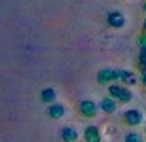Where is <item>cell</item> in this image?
I'll return each mask as SVG.
<instances>
[{
	"label": "cell",
	"instance_id": "6da1fadb",
	"mask_svg": "<svg viewBox=\"0 0 146 142\" xmlns=\"http://www.w3.org/2000/svg\"><path fill=\"white\" fill-rule=\"evenodd\" d=\"M108 97L114 98L116 102H129L133 100V93H131L129 87H125V85H119V83H112L108 85Z\"/></svg>",
	"mask_w": 146,
	"mask_h": 142
},
{
	"label": "cell",
	"instance_id": "7a4b0ae2",
	"mask_svg": "<svg viewBox=\"0 0 146 142\" xmlns=\"http://www.w3.org/2000/svg\"><path fill=\"white\" fill-rule=\"evenodd\" d=\"M99 83L103 85H110V83H116L119 80V70L118 68H101V72L97 74Z\"/></svg>",
	"mask_w": 146,
	"mask_h": 142
},
{
	"label": "cell",
	"instance_id": "3957f363",
	"mask_svg": "<svg viewBox=\"0 0 146 142\" xmlns=\"http://www.w3.org/2000/svg\"><path fill=\"white\" fill-rule=\"evenodd\" d=\"M142 120H144V114H142L141 110H137V108L125 110V114H123V121L127 123V125L137 127V125H141V123H142Z\"/></svg>",
	"mask_w": 146,
	"mask_h": 142
},
{
	"label": "cell",
	"instance_id": "277c9868",
	"mask_svg": "<svg viewBox=\"0 0 146 142\" xmlns=\"http://www.w3.org/2000/svg\"><path fill=\"white\" fill-rule=\"evenodd\" d=\"M78 110H80L82 116H86V118H95L99 112V106L95 100H89V98H86V100H82L80 104H78Z\"/></svg>",
	"mask_w": 146,
	"mask_h": 142
},
{
	"label": "cell",
	"instance_id": "5b68a950",
	"mask_svg": "<svg viewBox=\"0 0 146 142\" xmlns=\"http://www.w3.org/2000/svg\"><path fill=\"white\" fill-rule=\"evenodd\" d=\"M84 140H86V142H103V138H101V131H99L95 125L86 127V133H84Z\"/></svg>",
	"mask_w": 146,
	"mask_h": 142
},
{
	"label": "cell",
	"instance_id": "8992f818",
	"mask_svg": "<svg viewBox=\"0 0 146 142\" xmlns=\"http://www.w3.org/2000/svg\"><path fill=\"white\" fill-rule=\"evenodd\" d=\"M108 25L112 28H121L125 25V17L119 11H110L108 13Z\"/></svg>",
	"mask_w": 146,
	"mask_h": 142
},
{
	"label": "cell",
	"instance_id": "52a82bcc",
	"mask_svg": "<svg viewBox=\"0 0 146 142\" xmlns=\"http://www.w3.org/2000/svg\"><path fill=\"white\" fill-rule=\"evenodd\" d=\"M118 82H123L125 87H129V85H137V83H139V78L129 70H119V80Z\"/></svg>",
	"mask_w": 146,
	"mask_h": 142
},
{
	"label": "cell",
	"instance_id": "ba28073f",
	"mask_svg": "<svg viewBox=\"0 0 146 142\" xmlns=\"http://www.w3.org/2000/svg\"><path fill=\"white\" fill-rule=\"evenodd\" d=\"M101 108H103V112H106V114H112V112H116V108H118V102H116L114 98L106 97V98H103Z\"/></svg>",
	"mask_w": 146,
	"mask_h": 142
},
{
	"label": "cell",
	"instance_id": "9c48e42d",
	"mask_svg": "<svg viewBox=\"0 0 146 142\" xmlns=\"http://www.w3.org/2000/svg\"><path fill=\"white\" fill-rule=\"evenodd\" d=\"M65 112H66V110H65V106H63V104H51V106L48 108V114L51 116V118H55V120H57V118H61Z\"/></svg>",
	"mask_w": 146,
	"mask_h": 142
},
{
	"label": "cell",
	"instance_id": "30bf717a",
	"mask_svg": "<svg viewBox=\"0 0 146 142\" xmlns=\"http://www.w3.org/2000/svg\"><path fill=\"white\" fill-rule=\"evenodd\" d=\"M78 138V133H76L74 127H65L63 129V140L65 142H76Z\"/></svg>",
	"mask_w": 146,
	"mask_h": 142
},
{
	"label": "cell",
	"instance_id": "8fae6325",
	"mask_svg": "<svg viewBox=\"0 0 146 142\" xmlns=\"http://www.w3.org/2000/svg\"><path fill=\"white\" fill-rule=\"evenodd\" d=\"M42 100H44V102H49V104H51L55 100V91H53V89H46V91L42 93Z\"/></svg>",
	"mask_w": 146,
	"mask_h": 142
},
{
	"label": "cell",
	"instance_id": "7c38bea8",
	"mask_svg": "<svg viewBox=\"0 0 146 142\" xmlns=\"http://www.w3.org/2000/svg\"><path fill=\"white\" fill-rule=\"evenodd\" d=\"M125 142H144V138L141 137V133H127Z\"/></svg>",
	"mask_w": 146,
	"mask_h": 142
},
{
	"label": "cell",
	"instance_id": "4fadbf2b",
	"mask_svg": "<svg viewBox=\"0 0 146 142\" xmlns=\"http://www.w3.org/2000/svg\"><path fill=\"white\" fill-rule=\"evenodd\" d=\"M139 66H141V70H146V48H141V53H139Z\"/></svg>",
	"mask_w": 146,
	"mask_h": 142
},
{
	"label": "cell",
	"instance_id": "5bb4252c",
	"mask_svg": "<svg viewBox=\"0 0 146 142\" xmlns=\"http://www.w3.org/2000/svg\"><path fill=\"white\" fill-rule=\"evenodd\" d=\"M139 46H141V48H146V32H142L141 36H139Z\"/></svg>",
	"mask_w": 146,
	"mask_h": 142
},
{
	"label": "cell",
	"instance_id": "9a60e30c",
	"mask_svg": "<svg viewBox=\"0 0 146 142\" xmlns=\"http://www.w3.org/2000/svg\"><path fill=\"white\" fill-rule=\"evenodd\" d=\"M141 83L146 87V70H142V74H141Z\"/></svg>",
	"mask_w": 146,
	"mask_h": 142
},
{
	"label": "cell",
	"instance_id": "2e32d148",
	"mask_svg": "<svg viewBox=\"0 0 146 142\" xmlns=\"http://www.w3.org/2000/svg\"><path fill=\"white\" fill-rule=\"evenodd\" d=\"M142 28H144V32H146V19H144V23H142Z\"/></svg>",
	"mask_w": 146,
	"mask_h": 142
},
{
	"label": "cell",
	"instance_id": "e0dca14e",
	"mask_svg": "<svg viewBox=\"0 0 146 142\" xmlns=\"http://www.w3.org/2000/svg\"><path fill=\"white\" fill-rule=\"evenodd\" d=\"M142 10H144V11H146V2H144V6H142Z\"/></svg>",
	"mask_w": 146,
	"mask_h": 142
},
{
	"label": "cell",
	"instance_id": "ac0fdd59",
	"mask_svg": "<svg viewBox=\"0 0 146 142\" xmlns=\"http://www.w3.org/2000/svg\"><path fill=\"white\" fill-rule=\"evenodd\" d=\"M144 137H146V129H144Z\"/></svg>",
	"mask_w": 146,
	"mask_h": 142
}]
</instances>
